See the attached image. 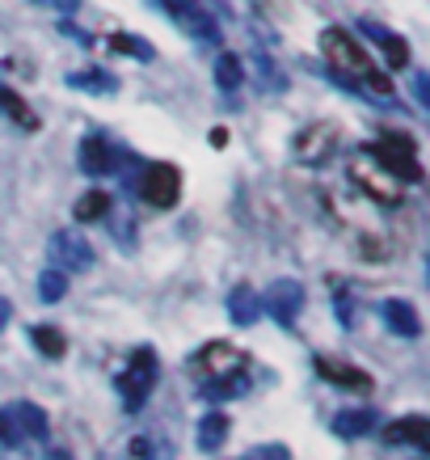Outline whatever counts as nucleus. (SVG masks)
<instances>
[{
  "label": "nucleus",
  "instance_id": "19",
  "mask_svg": "<svg viewBox=\"0 0 430 460\" xmlns=\"http://www.w3.org/2000/svg\"><path fill=\"white\" fill-rule=\"evenodd\" d=\"M245 389H250L245 376H220V380H203V385H198V397H207V402H233V397H241Z\"/></svg>",
  "mask_w": 430,
  "mask_h": 460
},
{
  "label": "nucleus",
  "instance_id": "1",
  "mask_svg": "<svg viewBox=\"0 0 430 460\" xmlns=\"http://www.w3.org/2000/svg\"><path fill=\"white\" fill-rule=\"evenodd\" d=\"M320 51H325L333 76H338L342 84L359 89V93L367 89V93H375V98H392V81L375 68L372 59H367V51L359 47V39H350L342 26H329L325 34H320Z\"/></svg>",
  "mask_w": 430,
  "mask_h": 460
},
{
  "label": "nucleus",
  "instance_id": "16",
  "mask_svg": "<svg viewBox=\"0 0 430 460\" xmlns=\"http://www.w3.org/2000/svg\"><path fill=\"white\" fill-rule=\"evenodd\" d=\"M9 419L17 422L13 431H17V439L22 435H30V439H47V431H51V422H47V414H42L34 402H17L13 410H9Z\"/></svg>",
  "mask_w": 430,
  "mask_h": 460
},
{
  "label": "nucleus",
  "instance_id": "6",
  "mask_svg": "<svg viewBox=\"0 0 430 460\" xmlns=\"http://www.w3.org/2000/svg\"><path fill=\"white\" fill-rule=\"evenodd\" d=\"M51 270H59V275H76V270H89L93 266V245L81 237V233H56L51 237Z\"/></svg>",
  "mask_w": 430,
  "mask_h": 460
},
{
  "label": "nucleus",
  "instance_id": "5",
  "mask_svg": "<svg viewBox=\"0 0 430 460\" xmlns=\"http://www.w3.org/2000/svg\"><path fill=\"white\" fill-rule=\"evenodd\" d=\"M161 9H165L173 22H178L190 39L198 42H220V26L211 22V13L203 9V4H195V0H161Z\"/></svg>",
  "mask_w": 430,
  "mask_h": 460
},
{
  "label": "nucleus",
  "instance_id": "21",
  "mask_svg": "<svg viewBox=\"0 0 430 460\" xmlns=\"http://www.w3.org/2000/svg\"><path fill=\"white\" fill-rule=\"evenodd\" d=\"M72 216H76L81 224L106 220V216H110V195H106V190H89V195L76 199V208H72Z\"/></svg>",
  "mask_w": 430,
  "mask_h": 460
},
{
  "label": "nucleus",
  "instance_id": "13",
  "mask_svg": "<svg viewBox=\"0 0 430 460\" xmlns=\"http://www.w3.org/2000/svg\"><path fill=\"white\" fill-rule=\"evenodd\" d=\"M384 439L392 447H417V452H426L430 447V422L422 414H409V419H397L392 427H384Z\"/></svg>",
  "mask_w": 430,
  "mask_h": 460
},
{
  "label": "nucleus",
  "instance_id": "14",
  "mask_svg": "<svg viewBox=\"0 0 430 460\" xmlns=\"http://www.w3.org/2000/svg\"><path fill=\"white\" fill-rule=\"evenodd\" d=\"M228 317H233V325H253L262 317V300H258V292L250 283H236L228 292Z\"/></svg>",
  "mask_w": 430,
  "mask_h": 460
},
{
  "label": "nucleus",
  "instance_id": "24",
  "mask_svg": "<svg viewBox=\"0 0 430 460\" xmlns=\"http://www.w3.org/2000/svg\"><path fill=\"white\" fill-rule=\"evenodd\" d=\"M0 111L9 114L17 127H30V131L39 127V114L30 111L26 102H22V93H13V89H0Z\"/></svg>",
  "mask_w": 430,
  "mask_h": 460
},
{
  "label": "nucleus",
  "instance_id": "25",
  "mask_svg": "<svg viewBox=\"0 0 430 460\" xmlns=\"http://www.w3.org/2000/svg\"><path fill=\"white\" fill-rule=\"evenodd\" d=\"M245 81V68H241V59L236 56H220L215 59V84H220L224 93H236Z\"/></svg>",
  "mask_w": 430,
  "mask_h": 460
},
{
  "label": "nucleus",
  "instance_id": "30",
  "mask_svg": "<svg viewBox=\"0 0 430 460\" xmlns=\"http://www.w3.org/2000/svg\"><path fill=\"white\" fill-rule=\"evenodd\" d=\"M211 144H215V148H224V144H228V131H224V127H215V131H211Z\"/></svg>",
  "mask_w": 430,
  "mask_h": 460
},
{
  "label": "nucleus",
  "instance_id": "3",
  "mask_svg": "<svg viewBox=\"0 0 430 460\" xmlns=\"http://www.w3.org/2000/svg\"><path fill=\"white\" fill-rule=\"evenodd\" d=\"M156 376H161V363H156V350L153 347H139L131 359H127L123 376H118V393H123V405L127 414L144 410L148 393L156 389Z\"/></svg>",
  "mask_w": 430,
  "mask_h": 460
},
{
  "label": "nucleus",
  "instance_id": "8",
  "mask_svg": "<svg viewBox=\"0 0 430 460\" xmlns=\"http://www.w3.org/2000/svg\"><path fill=\"white\" fill-rule=\"evenodd\" d=\"M295 161L300 165H325L333 156V148H338V127L329 123H308L300 136H295Z\"/></svg>",
  "mask_w": 430,
  "mask_h": 460
},
{
  "label": "nucleus",
  "instance_id": "26",
  "mask_svg": "<svg viewBox=\"0 0 430 460\" xmlns=\"http://www.w3.org/2000/svg\"><path fill=\"white\" fill-rule=\"evenodd\" d=\"M39 296L47 305H59L64 296H68V275H59V270H42L39 275Z\"/></svg>",
  "mask_w": 430,
  "mask_h": 460
},
{
  "label": "nucleus",
  "instance_id": "10",
  "mask_svg": "<svg viewBox=\"0 0 430 460\" xmlns=\"http://www.w3.org/2000/svg\"><path fill=\"white\" fill-rule=\"evenodd\" d=\"M312 367H317L320 380H329V385H338V389H347V393H367V389H372V376H367L363 367H355V363L317 355V359H312Z\"/></svg>",
  "mask_w": 430,
  "mask_h": 460
},
{
  "label": "nucleus",
  "instance_id": "31",
  "mask_svg": "<svg viewBox=\"0 0 430 460\" xmlns=\"http://www.w3.org/2000/svg\"><path fill=\"white\" fill-rule=\"evenodd\" d=\"M42 460H72V456L64 452V447H47V456H42Z\"/></svg>",
  "mask_w": 430,
  "mask_h": 460
},
{
  "label": "nucleus",
  "instance_id": "4",
  "mask_svg": "<svg viewBox=\"0 0 430 460\" xmlns=\"http://www.w3.org/2000/svg\"><path fill=\"white\" fill-rule=\"evenodd\" d=\"M139 199H144L148 208H161V211L173 208V203L181 199V173H178V165L161 161V165L144 169V178H139Z\"/></svg>",
  "mask_w": 430,
  "mask_h": 460
},
{
  "label": "nucleus",
  "instance_id": "15",
  "mask_svg": "<svg viewBox=\"0 0 430 460\" xmlns=\"http://www.w3.org/2000/svg\"><path fill=\"white\" fill-rule=\"evenodd\" d=\"M384 321H389V330L392 334H401V338H417L422 334V321H417V308L409 305V300H384Z\"/></svg>",
  "mask_w": 430,
  "mask_h": 460
},
{
  "label": "nucleus",
  "instance_id": "7",
  "mask_svg": "<svg viewBox=\"0 0 430 460\" xmlns=\"http://www.w3.org/2000/svg\"><path fill=\"white\" fill-rule=\"evenodd\" d=\"M258 300H262V313H270L278 325H295L300 308H304V288L295 279H275L266 288V296H258Z\"/></svg>",
  "mask_w": 430,
  "mask_h": 460
},
{
  "label": "nucleus",
  "instance_id": "32",
  "mask_svg": "<svg viewBox=\"0 0 430 460\" xmlns=\"http://www.w3.org/2000/svg\"><path fill=\"white\" fill-rule=\"evenodd\" d=\"M266 460H287V452L283 447H266Z\"/></svg>",
  "mask_w": 430,
  "mask_h": 460
},
{
  "label": "nucleus",
  "instance_id": "2",
  "mask_svg": "<svg viewBox=\"0 0 430 460\" xmlns=\"http://www.w3.org/2000/svg\"><path fill=\"white\" fill-rule=\"evenodd\" d=\"M363 156L367 161H375V165L384 169L392 181H422V165H417V144L409 140V136H384L380 144H367L363 148Z\"/></svg>",
  "mask_w": 430,
  "mask_h": 460
},
{
  "label": "nucleus",
  "instance_id": "17",
  "mask_svg": "<svg viewBox=\"0 0 430 460\" xmlns=\"http://www.w3.org/2000/svg\"><path fill=\"white\" fill-rule=\"evenodd\" d=\"M375 427H380L375 410H342V414H333V435H342V439H363Z\"/></svg>",
  "mask_w": 430,
  "mask_h": 460
},
{
  "label": "nucleus",
  "instance_id": "12",
  "mask_svg": "<svg viewBox=\"0 0 430 460\" xmlns=\"http://www.w3.org/2000/svg\"><path fill=\"white\" fill-rule=\"evenodd\" d=\"M76 161H81V173H89V178H106V173H114V165H118V153H114L101 136H84Z\"/></svg>",
  "mask_w": 430,
  "mask_h": 460
},
{
  "label": "nucleus",
  "instance_id": "28",
  "mask_svg": "<svg viewBox=\"0 0 430 460\" xmlns=\"http://www.w3.org/2000/svg\"><path fill=\"white\" fill-rule=\"evenodd\" d=\"M414 93H417V106H430V81H426V72H417V76H414Z\"/></svg>",
  "mask_w": 430,
  "mask_h": 460
},
{
  "label": "nucleus",
  "instance_id": "22",
  "mask_svg": "<svg viewBox=\"0 0 430 460\" xmlns=\"http://www.w3.org/2000/svg\"><path fill=\"white\" fill-rule=\"evenodd\" d=\"M30 338H34L39 355H47V359H64V355H68V342H64V334H59L56 325H34Z\"/></svg>",
  "mask_w": 430,
  "mask_h": 460
},
{
  "label": "nucleus",
  "instance_id": "18",
  "mask_svg": "<svg viewBox=\"0 0 430 460\" xmlns=\"http://www.w3.org/2000/svg\"><path fill=\"white\" fill-rule=\"evenodd\" d=\"M228 431H233L228 414L211 410V414H203V419H198V447H203V452H215V447L228 444Z\"/></svg>",
  "mask_w": 430,
  "mask_h": 460
},
{
  "label": "nucleus",
  "instance_id": "9",
  "mask_svg": "<svg viewBox=\"0 0 430 460\" xmlns=\"http://www.w3.org/2000/svg\"><path fill=\"white\" fill-rule=\"evenodd\" d=\"M198 367H203V380H220V376H241V367H245V355L228 342H207V347L198 350Z\"/></svg>",
  "mask_w": 430,
  "mask_h": 460
},
{
  "label": "nucleus",
  "instance_id": "20",
  "mask_svg": "<svg viewBox=\"0 0 430 460\" xmlns=\"http://www.w3.org/2000/svg\"><path fill=\"white\" fill-rule=\"evenodd\" d=\"M72 89H84V93H114L118 81H114L106 68H84V72H68Z\"/></svg>",
  "mask_w": 430,
  "mask_h": 460
},
{
  "label": "nucleus",
  "instance_id": "11",
  "mask_svg": "<svg viewBox=\"0 0 430 460\" xmlns=\"http://www.w3.org/2000/svg\"><path fill=\"white\" fill-rule=\"evenodd\" d=\"M359 30H363V39H372L375 47L384 51V59H389L392 72H397V68H409V42H405L397 30L380 26V22H359Z\"/></svg>",
  "mask_w": 430,
  "mask_h": 460
},
{
  "label": "nucleus",
  "instance_id": "34",
  "mask_svg": "<svg viewBox=\"0 0 430 460\" xmlns=\"http://www.w3.org/2000/svg\"><path fill=\"white\" fill-rule=\"evenodd\" d=\"M39 4H51V0H39Z\"/></svg>",
  "mask_w": 430,
  "mask_h": 460
},
{
  "label": "nucleus",
  "instance_id": "27",
  "mask_svg": "<svg viewBox=\"0 0 430 460\" xmlns=\"http://www.w3.org/2000/svg\"><path fill=\"white\" fill-rule=\"evenodd\" d=\"M127 460H156L153 439H144V435H139V439H131V444H127Z\"/></svg>",
  "mask_w": 430,
  "mask_h": 460
},
{
  "label": "nucleus",
  "instance_id": "29",
  "mask_svg": "<svg viewBox=\"0 0 430 460\" xmlns=\"http://www.w3.org/2000/svg\"><path fill=\"white\" fill-rule=\"evenodd\" d=\"M0 444H9V447H17V431H13V422L0 414Z\"/></svg>",
  "mask_w": 430,
  "mask_h": 460
},
{
  "label": "nucleus",
  "instance_id": "33",
  "mask_svg": "<svg viewBox=\"0 0 430 460\" xmlns=\"http://www.w3.org/2000/svg\"><path fill=\"white\" fill-rule=\"evenodd\" d=\"M9 325V300H0V330Z\"/></svg>",
  "mask_w": 430,
  "mask_h": 460
},
{
  "label": "nucleus",
  "instance_id": "23",
  "mask_svg": "<svg viewBox=\"0 0 430 460\" xmlns=\"http://www.w3.org/2000/svg\"><path fill=\"white\" fill-rule=\"evenodd\" d=\"M110 51L131 56V59H139V64H153V59H156L153 42H144L139 34H110Z\"/></svg>",
  "mask_w": 430,
  "mask_h": 460
}]
</instances>
